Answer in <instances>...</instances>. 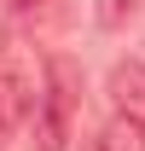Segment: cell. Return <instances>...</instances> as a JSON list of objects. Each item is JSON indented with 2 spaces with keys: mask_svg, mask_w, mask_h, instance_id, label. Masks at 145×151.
Masks as SVG:
<instances>
[{
  "mask_svg": "<svg viewBox=\"0 0 145 151\" xmlns=\"http://www.w3.org/2000/svg\"><path fill=\"white\" fill-rule=\"evenodd\" d=\"M87 151H145V128H134L128 116H116V122H105L87 139Z\"/></svg>",
  "mask_w": 145,
  "mask_h": 151,
  "instance_id": "3957f363",
  "label": "cell"
},
{
  "mask_svg": "<svg viewBox=\"0 0 145 151\" xmlns=\"http://www.w3.org/2000/svg\"><path fill=\"white\" fill-rule=\"evenodd\" d=\"M12 6H35V0H12Z\"/></svg>",
  "mask_w": 145,
  "mask_h": 151,
  "instance_id": "5b68a950",
  "label": "cell"
},
{
  "mask_svg": "<svg viewBox=\"0 0 145 151\" xmlns=\"http://www.w3.org/2000/svg\"><path fill=\"white\" fill-rule=\"evenodd\" d=\"M110 99H116V116H128L134 128H145V64L139 58H122L110 70Z\"/></svg>",
  "mask_w": 145,
  "mask_h": 151,
  "instance_id": "7a4b0ae2",
  "label": "cell"
},
{
  "mask_svg": "<svg viewBox=\"0 0 145 151\" xmlns=\"http://www.w3.org/2000/svg\"><path fill=\"white\" fill-rule=\"evenodd\" d=\"M128 12H139V0H99V23H105V29H116Z\"/></svg>",
  "mask_w": 145,
  "mask_h": 151,
  "instance_id": "277c9868",
  "label": "cell"
},
{
  "mask_svg": "<svg viewBox=\"0 0 145 151\" xmlns=\"http://www.w3.org/2000/svg\"><path fill=\"white\" fill-rule=\"evenodd\" d=\"M75 116V64L70 58H47V87L35 105V151H64Z\"/></svg>",
  "mask_w": 145,
  "mask_h": 151,
  "instance_id": "6da1fadb",
  "label": "cell"
}]
</instances>
